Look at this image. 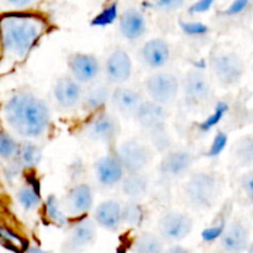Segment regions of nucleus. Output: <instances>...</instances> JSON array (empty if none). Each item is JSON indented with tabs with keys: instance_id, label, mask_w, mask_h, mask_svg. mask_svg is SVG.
Masks as SVG:
<instances>
[{
	"instance_id": "obj_1",
	"label": "nucleus",
	"mask_w": 253,
	"mask_h": 253,
	"mask_svg": "<svg viewBox=\"0 0 253 253\" xmlns=\"http://www.w3.org/2000/svg\"><path fill=\"white\" fill-rule=\"evenodd\" d=\"M10 128L25 138L43 135L51 123V111L43 99L29 91L12 94L2 109Z\"/></svg>"
},
{
	"instance_id": "obj_2",
	"label": "nucleus",
	"mask_w": 253,
	"mask_h": 253,
	"mask_svg": "<svg viewBox=\"0 0 253 253\" xmlns=\"http://www.w3.org/2000/svg\"><path fill=\"white\" fill-rule=\"evenodd\" d=\"M44 22L32 14L14 12L2 16V47L10 56L24 58L43 34Z\"/></svg>"
},
{
	"instance_id": "obj_3",
	"label": "nucleus",
	"mask_w": 253,
	"mask_h": 253,
	"mask_svg": "<svg viewBox=\"0 0 253 253\" xmlns=\"http://www.w3.org/2000/svg\"><path fill=\"white\" fill-rule=\"evenodd\" d=\"M222 192V182L216 173L198 172L188 178L184 195L190 207L197 210H209L216 204Z\"/></svg>"
},
{
	"instance_id": "obj_4",
	"label": "nucleus",
	"mask_w": 253,
	"mask_h": 253,
	"mask_svg": "<svg viewBox=\"0 0 253 253\" xmlns=\"http://www.w3.org/2000/svg\"><path fill=\"white\" fill-rule=\"evenodd\" d=\"M211 71L222 86L231 88L241 82L245 74V63L239 54L222 52L211 58Z\"/></svg>"
},
{
	"instance_id": "obj_5",
	"label": "nucleus",
	"mask_w": 253,
	"mask_h": 253,
	"mask_svg": "<svg viewBox=\"0 0 253 253\" xmlns=\"http://www.w3.org/2000/svg\"><path fill=\"white\" fill-rule=\"evenodd\" d=\"M145 88L151 100L168 105L177 99L180 83L177 77L167 72L153 73L146 79Z\"/></svg>"
},
{
	"instance_id": "obj_6",
	"label": "nucleus",
	"mask_w": 253,
	"mask_h": 253,
	"mask_svg": "<svg viewBox=\"0 0 253 253\" xmlns=\"http://www.w3.org/2000/svg\"><path fill=\"white\" fill-rule=\"evenodd\" d=\"M157 229L165 242L175 245L189 236L193 230V219L185 212L169 211L161 217Z\"/></svg>"
},
{
	"instance_id": "obj_7",
	"label": "nucleus",
	"mask_w": 253,
	"mask_h": 253,
	"mask_svg": "<svg viewBox=\"0 0 253 253\" xmlns=\"http://www.w3.org/2000/svg\"><path fill=\"white\" fill-rule=\"evenodd\" d=\"M116 156L127 173L142 172L152 160L150 148L137 140H127L121 143Z\"/></svg>"
},
{
	"instance_id": "obj_8",
	"label": "nucleus",
	"mask_w": 253,
	"mask_h": 253,
	"mask_svg": "<svg viewBox=\"0 0 253 253\" xmlns=\"http://www.w3.org/2000/svg\"><path fill=\"white\" fill-rule=\"evenodd\" d=\"M106 81L114 85H121L130 79L132 74V61L125 49L116 48L106 58L104 64Z\"/></svg>"
},
{
	"instance_id": "obj_9",
	"label": "nucleus",
	"mask_w": 253,
	"mask_h": 253,
	"mask_svg": "<svg viewBox=\"0 0 253 253\" xmlns=\"http://www.w3.org/2000/svg\"><path fill=\"white\" fill-rule=\"evenodd\" d=\"M194 163V156L187 150H173L163 156L160 163V173L167 179H179L184 177Z\"/></svg>"
},
{
	"instance_id": "obj_10",
	"label": "nucleus",
	"mask_w": 253,
	"mask_h": 253,
	"mask_svg": "<svg viewBox=\"0 0 253 253\" xmlns=\"http://www.w3.org/2000/svg\"><path fill=\"white\" fill-rule=\"evenodd\" d=\"M84 90L81 82L72 76L59 77L53 85V96L57 105L64 110L76 108L82 103Z\"/></svg>"
},
{
	"instance_id": "obj_11",
	"label": "nucleus",
	"mask_w": 253,
	"mask_h": 253,
	"mask_svg": "<svg viewBox=\"0 0 253 253\" xmlns=\"http://www.w3.org/2000/svg\"><path fill=\"white\" fill-rule=\"evenodd\" d=\"M85 132L93 140L110 142L120 132V124L115 115L100 110L88 121Z\"/></svg>"
},
{
	"instance_id": "obj_12",
	"label": "nucleus",
	"mask_w": 253,
	"mask_h": 253,
	"mask_svg": "<svg viewBox=\"0 0 253 253\" xmlns=\"http://www.w3.org/2000/svg\"><path fill=\"white\" fill-rule=\"evenodd\" d=\"M68 68L71 76L82 84H90L100 73V62L94 54L77 52L69 56Z\"/></svg>"
},
{
	"instance_id": "obj_13",
	"label": "nucleus",
	"mask_w": 253,
	"mask_h": 253,
	"mask_svg": "<svg viewBox=\"0 0 253 253\" xmlns=\"http://www.w3.org/2000/svg\"><path fill=\"white\" fill-rule=\"evenodd\" d=\"M165 106L157 101L143 100L135 115L138 125L151 133L165 130L168 119V113Z\"/></svg>"
},
{
	"instance_id": "obj_14",
	"label": "nucleus",
	"mask_w": 253,
	"mask_h": 253,
	"mask_svg": "<svg viewBox=\"0 0 253 253\" xmlns=\"http://www.w3.org/2000/svg\"><path fill=\"white\" fill-rule=\"evenodd\" d=\"M183 91L185 98L195 104L209 100L212 94L211 82L207 74L198 69L188 72L183 81Z\"/></svg>"
},
{
	"instance_id": "obj_15",
	"label": "nucleus",
	"mask_w": 253,
	"mask_h": 253,
	"mask_svg": "<svg viewBox=\"0 0 253 253\" xmlns=\"http://www.w3.org/2000/svg\"><path fill=\"white\" fill-rule=\"evenodd\" d=\"M94 169L98 183L105 188L115 187L116 184L121 183L123 178L125 177L124 173L126 172L116 155H106L96 160Z\"/></svg>"
},
{
	"instance_id": "obj_16",
	"label": "nucleus",
	"mask_w": 253,
	"mask_h": 253,
	"mask_svg": "<svg viewBox=\"0 0 253 253\" xmlns=\"http://www.w3.org/2000/svg\"><path fill=\"white\" fill-rule=\"evenodd\" d=\"M220 246L227 252L247 251L250 246V230L241 221H232L220 235Z\"/></svg>"
},
{
	"instance_id": "obj_17",
	"label": "nucleus",
	"mask_w": 253,
	"mask_h": 253,
	"mask_svg": "<svg viewBox=\"0 0 253 253\" xmlns=\"http://www.w3.org/2000/svg\"><path fill=\"white\" fill-rule=\"evenodd\" d=\"M96 222L91 219H81L71 226L66 240L69 250H82L90 246L96 240Z\"/></svg>"
},
{
	"instance_id": "obj_18",
	"label": "nucleus",
	"mask_w": 253,
	"mask_h": 253,
	"mask_svg": "<svg viewBox=\"0 0 253 253\" xmlns=\"http://www.w3.org/2000/svg\"><path fill=\"white\" fill-rule=\"evenodd\" d=\"M147 24L142 12L135 7L124 10L119 19V30L124 39L136 41L145 35Z\"/></svg>"
},
{
	"instance_id": "obj_19",
	"label": "nucleus",
	"mask_w": 253,
	"mask_h": 253,
	"mask_svg": "<svg viewBox=\"0 0 253 253\" xmlns=\"http://www.w3.org/2000/svg\"><path fill=\"white\" fill-rule=\"evenodd\" d=\"M143 99L135 89L118 85L111 94V104L119 114L125 118H132L136 115Z\"/></svg>"
},
{
	"instance_id": "obj_20",
	"label": "nucleus",
	"mask_w": 253,
	"mask_h": 253,
	"mask_svg": "<svg viewBox=\"0 0 253 253\" xmlns=\"http://www.w3.org/2000/svg\"><path fill=\"white\" fill-rule=\"evenodd\" d=\"M141 57L148 68H162L170 59L169 43L163 39L148 40L142 46Z\"/></svg>"
},
{
	"instance_id": "obj_21",
	"label": "nucleus",
	"mask_w": 253,
	"mask_h": 253,
	"mask_svg": "<svg viewBox=\"0 0 253 253\" xmlns=\"http://www.w3.org/2000/svg\"><path fill=\"white\" fill-rule=\"evenodd\" d=\"M94 220L103 229L116 231L124 224L123 207L118 200H105L96 207L94 211Z\"/></svg>"
},
{
	"instance_id": "obj_22",
	"label": "nucleus",
	"mask_w": 253,
	"mask_h": 253,
	"mask_svg": "<svg viewBox=\"0 0 253 253\" xmlns=\"http://www.w3.org/2000/svg\"><path fill=\"white\" fill-rule=\"evenodd\" d=\"M94 203L93 189L85 183L77 184L67 193L66 204L67 210L73 215H83L91 209Z\"/></svg>"
},
{
	"instance_id": "obj_23",
	"label": "nucleus",
	"mask_w": 253,
	"mask_h": 253,
	"mask_svg": "<svg viewBox=\"0 0 253 253\" xmlns=\"http://www.w3.org/2000/svg\"><path fill=\"white\" fill-rule=\"evenodd\" d=\"M113 91L105 83H90V85L84 90L82 99V108L88 113H98L105 108L106 104L111 101Z\"/></svg>"
},
{
	"instance_id": "obj_24",
	"label": "nucleus",
	"mask_w": 253,
	"mask_h": 253,
	"mask_svg": "<svg viewBox=\"0 0 253 253\" xmlns=\"http://www.w3.org/2000/svg\"><path fill=\"white\" fill-rule=\"evenodd\" d=\"M121 192L130 200L143 199L148 192V178L143 172H131L121 180Z\"/></svg>"
},
{
	"instance_id": "obj_25",
	"label": "nucleus",
	"mask_w": 253,
	"mask_h": 253,
	"mask_svg": "<svg viewBox=\"0 0 253 253\" xmlns=\"http://www.w3.org/2000/svg\"><path fill=\"white\" fill-rule=\"evenodd\" d=\"M132 251L138 253H160L165 251V240L151 232L138 235L132 242Z\"/></svg>"
},
{
	"instance_id": "obj_26",
	"label": "nucleus",
	"mask_w": 253,
	"mask_h": 253,
	"mask_svg": "<svg viewBox=\"0 0 253 253\" xmlns=\"http://www.w3.org/2000/svg\"><path fill=\"white\" fill-rule=\"evenodd\" d=\"M17 163L22 168H34L42 158V150L34 142H25L20 145L16 157Z\"/></svg>"
},
{
	"instance_id": "obj_27",
	"label": "nucleus",
	"mask_w": 253,
	"mask_h": 253,
	"mask_svg": "<svg viewBox=\"0 0 253 253\" xmlns=\"http://www.w3.org/2000/svg\"><path fill=\"white\" fill-rule=\"evenodd\" d=\"M145 220V210L136 200H130L123 207V222L130 227H140Z\"/></svg>"
},
{
	"instance_id": "obj_28",
	"label": "nucleus",
	"mask_w": 253,
	"mask_h": 253,
	"mask_svg": "<svg viewBox=\"0 0 253 253\" xmlns=\"http://www.w3.org/2000/svg\"><path fill=\"white\" fill-rule=\"evenodd\" d=\"M16 199L17 203L24 208L25 210H31L37 209L41 204V197L40 193L36 188L32 184H25L17 190L16 193Z\"/></svg>"
},
{
	"instance_id": "obj_29",
	"label": "nucleus",
	"mask_w": 253,
	"mask_h": 253,
	"mask_svg": "<svg viewBox=\"0 0 253 253\" xmlns=\"http://www.w3.org/2000/svg\"><path fill=\"white\" fill-rule=\"evenodd\" d=\"M44 212H46V216L48 217V220L51 222H53L57 226H66L68 220H67L66 215L62 212L61 208H59L58 200L56 199L54 195L48 197L46 202V207H44Z\"/></svg>"
},
{
	"instance_id": "obj_30",
	"label": "nucleus",
	"mask_w": 253,
	"mask_h": 253,
	"mask_svg": "<svg viewBox=\"0 0 253 253\" xmlns=\"http://www.w3.org/2000/svg\"><path fill=\"white\" fill-rule=\"evenodd\" d=\"M19 148L20 145L10 133L1 132L0 135V156L2 160H14L19 152Z\"/></svg>"
},
{
	"instance_id": "obj_31",
	"label": "nucleus",
	"mask_w": 253,
	"mask_h": 253,
	"mask_svg": "<svg viewBox=\"0 0 253 253\" xmlns=\"http://www.w3.org/2000/svg\"><path fill=\"white\" fill-rule=\"evenodd\" d=\"M235 155L239 162L244 166H249L253 163V138L244 137L236 143Z\"/></svg>"
},
{
	"instance_id": "obj_32",
	"label": "nucleus",
	"mask_w": 253,
	"mask_h": 253,
	"mask_svg": "<svg viewBox=\"0 0 253 253\" xmlns=\"http://www.w3.org/2000/svg\"><path fill=\"white\" fill-rule=\"evenodd\" d=\"M152 4L158 11L173 12L182 7L185 4V0H152Z\"/></svg>"
},
{
	"instance_id": "obj_33",
	"label": "nucleus",
	"mask_w": 253,
	"mask_h": 253,
	"mask_svg": "<svg viewBox=\"0 0 253 253\" xmlns=\"http://www.w3.org/2000/svg\"><path fill=\"white\" fill-rule=\"evenodd\" d=\"M241 187L246 197L253 203V170H250L242 175Z\"/></svg>"
},
{
	"instance_id": "obj_34",
	"label": "nucleus",
	"mask_w": 253,
	"mask_h": 253,
	"mask_svg": "<svg viewBox=\"0 0 253 253\" xmlns=\"http://www.w3.org/2000/svg\"><path fill=\"white\" fill-rule=\"evenodd\" d=\"M10 5L16 7H26L29 5L34 4L35 0H6Z\"/></svg>"
},
{
	"instance_id": "obj_35",
	"label": "nucleus",
	"mask_w": 253,
	"mask_h": 253,
	"mask_svg": "<svg viewBox=\"0 0 253 253\" xmlns=\"http://www.w3.org/2000/svg\"><path fill=\"white\" fill-rule=\"evenodd\" d=\"M167 251L169 252H187V249H183V247H172V249H168Z\"/></svg>"
},
{
	"instance_id": "obj_36",
	"label": "nucleus",
	"mask_w": 253,
	"mask_h": 253,
	"mask_svg": "<svg viewBox=\"0 0 253 253\" xmlns=\"http://www.w3.org/2000/svg\"><path fill=\"white\" fill-rule=\"evenodd\" d=\"M247 251L251 252V253H253V244L250 245V246H249V250H247Z\"/></svg>"
}]
</instances>
